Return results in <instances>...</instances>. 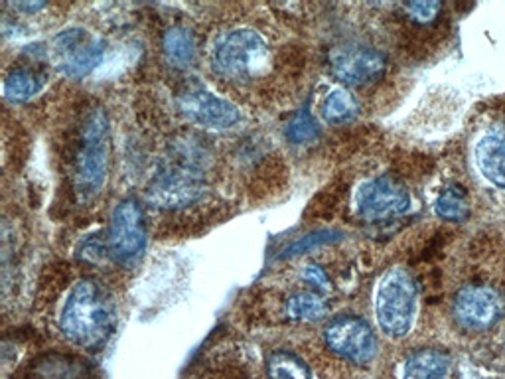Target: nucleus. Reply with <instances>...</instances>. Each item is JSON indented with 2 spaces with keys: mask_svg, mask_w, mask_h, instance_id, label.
<instances>
[{
  "mask_svg": "<svg viewBox=\"0 0 505 379\" xmlns=\"http://www.w3.org/2000/svg\"><path fill=\"white\" fill-rule=\"evenodd\" d=\"M114 322L117 316L109 290L95 279L79 280L59 316L66 338L85 350H99L111 338Z\"/></svg>",
  "mask_w": 505,
  "mask_h": 379,
  "instance_id": "f257e3e1",
  "label": "nucleus"
},
{
  "mask_svg": "<svg viewBox=\"0 0 505 379\" xmlns=\"http://www.w3.org/2000/svg\"><path fill=\"white\" fill-rule=\"evenodd\" d=\"M216 74L229 82H251L269 66V46L259 32L239 28L225 32L216 42L211 54Z\"/></svg>",
  "mask_w": 505,
  "mask_h": 379,
  "instance_id": "f03ea898",
  "label": "nucleus"
},
{
  "mask_svg": "<svg viewBox=\"0 0 505 379\" xmlns=\"http://www.w3.org/2000/svg\"><path fill=\"white\" fill-rule=\"evenodd\" d=\"M109 119L103 109H91L82 125V146L75 158V190L82 198H93L103 188L109 170Z\"/></svg>",
  "mask_w": 505,
  "mask_h": 379,
  "instance_id": "7ed1b4c3",
  "label": "nucleus"
},
{
  "mask_svg": "<svg viewBox=\"0 0 505 379\" xmlns=\"http://www.w3.org/2000/svg\"><path fill=\"white\" fill-rule=\"evenodd\" d=\"M416 308V285L405 267L389 269L381 277L375 293V314L381 330L401 338L411 330Z\"/></svg>",
  "mask_w": 505,
  "mask_h": 379,
  "instance_id": "20e7f679",
  "label": "nucleus"
},
{
  "mask_svg": "<svg viewBox=\"0 0 505 379\" xmlns=\"http://www.w3.org/2000/svg\"><path fill=\"white\" fill-rule=\"evenodd\" d=\"M146 247L145 214L137 198H125L114 208L109 225V253L119 265H135Z\"/></svg>",
  "mask_w": 505,
  "mask_h": 379,
  "instance_id": "39448f33",
  "label": "nucleus"
},
{
  "mask_svg": "<svg viewBox=\"0 0 505 379\" xmlns=\"http://www.w3.org/2000/svg\"><path fill=\"white\" fill-rule=\"evenodd\" d=\"M452 316L464 330H487L505 316V295L492 285H466L454 296Z\"/></svg>",
  "mask_w": 505,
  "mask_h": 379,
  "instance_id": "423d86ee",
  "label": "nucleus"
},
{
  "mask_svg": "<svg viewBox=\"0 0 505 379\" xmlns=\"http://www.w3.org/2000/svg\"><path fill=\"white\" fill-rule=\"evenodd\" d=\"M326 346L353 364H369L377 356L379 342L371 326L358 316H338L324 330Z\"/></svg>",
  "mask_w": 505,
  "mask_h": 379,
  "instance_id": "0eeeda50",
  "label": "nucleus"
},
{
  "mask_svg": "<svg viewBox=\"0 0 505 379\" xmlns=\"http://www.w3.org/2000/svg\"><path fill=\"white\" fill-rule=\"evenodd\" d=\"M356 204L363 217L377 222V219L405 216L411 211L413 198L409 190L393 176H379L361 184L356 193Z\"/></svg>",
  "mask_w": 505,
  "mask_h": 379,
  "instance_id": "6e6552de",
  "label": "nucleus"
},
{
  "mask_svg": "<svg viewBox=\"0 0 505 379\" xmlns=\"http://www.w3.org/2000/svg\"><path fill=\"white\" fill-rule=\"evenodd\" d=\"M54 54L61 74L72 79H82L101 64L105 43L85 30L72 28L56 36Z\"/></svg>",
  "mask_w": 505,
  "mask_h": 379,
  "instance_id": "1a4fd4ad",
  "label": "nucleus"
},
{
  "mask_svg": "<svg viewBox=\"0 0 505 379\" xmlns=\"http://www.w3.org/2000/svg\"><path fill=\"white\" fill-rule=\"evenodd\" d=\"M206 192L201 176L188 164H176L161 172L148 186L146 200L158 208H184L201 198Z\"/></svg>",
  "mask_w": 505,
  "mask_h": 379,
  "instance_id": "9d476101",
  "label": "nucleus"
},
{
  "mask_svg": "<svg viewBox=\"0 0 505 379\" xmlns=\"http://www.w3.org/2000/svg\"><path fill=\"white\" fill-rule=\"evenodd\" d=\"M180 111L206 129H229L239 121V109L200 83L185 85L178 95Z\"/></svg>",
  "mask_w": 505,
  "mask_h": 379,
  "instance_id": "9b49d317",
  "label": "nucleus"
},
{
  "mask_svg": "<svg viewBox=\"0 0 505 379\" xmlns=\"http://www.w3.org/2000/svg\"><path fill=\"white\" fill-rule=\"evenodd\" d=\"M332 74L348 85H366L383 75L387 59L369 46L335 48L330 58Z\"/></svg>",
  "mask_w": 505,
  "mask_h": 379,
  "instance_id": "f8f14e48",
  "label": "nucleus"
},
{
  "mask_svg": "<svg viewBox=\"0 0 505 379\" xmlns=\"http://www.w3.org/2000/svg\"><path fill=\"white\" fill-rule=\"evenodd\" d=\"M476 164L487 180L505 188V127H493L477 140Z\"/></svg>",
  "mask_w": 505,
  "mask_h": 379,
  "instance_id": "ddd939ff",
  "label": "nucleus"
},
{
  "mask_svg": "<svg viewBox=\"0 0 505 379\" xmlns=\"http://www.w3.org/2000/svg\"><path fill=\"white\" fill-rule=\"evenodd\" d=\"M452 359L446 351L437 348H421L409 356L403 379H448Z\"/></svg>",
  "mask_w": 505,
  "mask_h": 379,
  "instance_id": "4468645a",
  "label": "nucleus"
},
{
  "mask_svg": "<svg viewBox=\"0 0 505 379\" xmlns=\"http://www.w3.org/2000/svg\"><path fill=\"white\" fill-rule=\"evenodd\" d=\"M48 83V75L38 69L30 67H19L6 75L4 82V95L6 99L14 103H22L32 99L34 95H38Z\"/></svg>",
  "mask_w": 505,
  "mask_h": 379,
  "instance_id": "2eb2a0df",
  "label": "nucleus"
},
{
  "mask_svg": "<svg viewBox=\"0 0 505 379\" xmlns=\"http://www.w3.org/2000/svg\"><path fill=\"white\" fill-rule=\"evenodd\" d=\"M164 56L168 64L174 67H188L196 58V38H193V34L184 26H174V28L168 30L164 34Z\"/></svg>",
  "mask_w": 505,
  "mask_h": 379,
  "instance_id": "dca6fc26",
  "label": "nucleus"
},
{
  "mask_svg": "<svg viewBox=\"0 0 505 379\" xmlns=\"http://www.w3.org/2000/svg\"><path fill=\"white\" fill-rule=\"evenodd\" d=\"M322 117L330 125H342V122H348L356 117L359 111V105L348 90H334L324 97L322 101Z\"/></svg>",
  "mask_w": 505,
  "mask_h": 379,
  "instance_id": "f3484780",
  "label": "nucleus"
},
{
  "mask_svg": "<svg viewBox=\"0 0 505 379\" xmlns=\"http://www.w3.org/2000/svg\"><path fill=\"white\" fill-rule=\"evenodd\" d=\"M269 379H312L306 361L288 350L272 351L267 359Z\"/></svg>",
  "mask_w": 505,
  "mask_h": 379,
  "instance_id": "a211bd4d",
  "label": "nucleus"
},
{
  "mask_svg": "<svg viewBox=\"0 0 505 379\" xmlns=\"http://www.w3.org/2000/svg\"><path fill=\"white\" fill-rule=\"evenodd\" d=\"M287 314L292 320L314 322V320H320L326 314V304L316 293L303 290V293H295L288 296Z\"/></svg>",
  "mask_w": 505,
  "mask_h": 379,
  "instance_id": "6ab92c4d",
  "label": "nucleus"
},
{
  "mask_svg": "<svg viewBox=\"0 0 505 379\" xmlns=\"http://www.w3.org/2000/svg\"><path fill=\"white\" fill-rule=\"evenodd\" d=\"M285 135L292 145H308L318 138L320 129H318V122L312 117V113L308 109H300L292 114V119L285 129Z\"/></svg>",
  "mask_w": 505,
  "mask_h": 379,
  "instance_id": "aec40b11",
  "label": "nucleus"
},
{
  "mask_svg": "<svg viewBox=\"0 0 505 379\" xmlns=\"http://www.w3.org/2000/svg\"><path fill=\"white\" fill-rule=\"evenodd\" d=\"M434 209H437V216L446 219V222H464L469 216L466 196L460 192V188H448L442 192Z\"/></svg>",
  "mask_w": 505,
  "mask_h": 379,
  "instance_id": "412c9836",
  "label": "nucleus"
},
{
  "mask_svg": "<svg viewBox=\"0 0 505 379\" xmlns=\"http://www.w3.org/2000/svg\"><path fill=\"white\" fill-rule=\"evenodd\" d=\"M335 232H316V233H310L306 237H300L298 241L290 243L285 251V257H290V255H296V253H303L306 249H314L318 245H326V243H332L335 240Z\"/></svg>",
  "mask_w": 505,
  "mask_h": 379,
  "instance_id": "4be33fe9",
  "label": "nucleus"
},
{
  "mask_svg": "<svg viewBox=\"0 0 505 379\" xmlns=\"http://www.w3.org/2000/svg\"><path fill=\"white\" fill-rule=\"evenodd\" d=\"M405 8H406V12L411 14L413 20L421 22V24H427V22H432L434 19H437L442 4L440 3H430V0H427V3H409Z\"/></svg>",
  "mask_w": 505,
  "mask_h": 379,
  "instance_id": "5701e85b",
  "label": "nucleus"
},
{
  "mask_svg": "<svg viewBox=\"0 0 505 379\" xmlns=\"http://www.w3.org/2000/svg\"><path fill=\"white\" fill-rule=\"evenodd\" d=\"M303 277L308 280L310 285H316L318 288H322V290L330 288V279H327L326 271H324L322 267H318V265H306V267H304V272H303Z\"/></svg>",
  "mask_w": 505,
  "mask_h": 379,
  "instance_id": "b1692460",
  "label": "nucleus"
},
{
  "mask_svg": "<svg viewBox=\"0 0 505 379\" xmlns=\"http://www.w3.org/2000/svg\"><path fill=\"white\" fill-rule=\"evenodd\" d=\"M19 8H24V11H40V8H43V3H32V4H16Z\"/></svg>",
  "mask_w": 505,
  "mask_h": 379,
  "instance_id": "393cba45",
  "label": "nucleus"
}]
</instances>
